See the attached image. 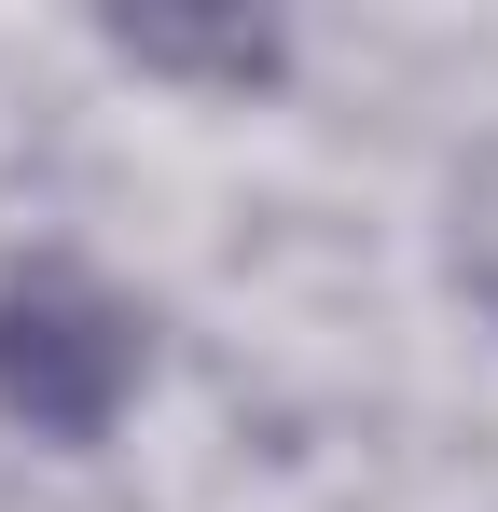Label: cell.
Wrapping results in <instances>:
<instances>
[{
  "mask_svg": "<svg viewBox=\"0 0 498 512\" xmlns=\"http://www.w3.org/2000/svg\"><path fill=\"white\" fill-rule=\"evenodd\" d=\"M139 360H153V333L111 277H83L56 250L0 277V416L28 443H97L139 402Z\"/></svg>",
  "mask_w": 498,
  "mask_h": 512,
  "instance_id": "6da1fadb",
  "label": "cell"
},
{
  "mask_svg": "<svg viewBox=\"0 0 498 512\" xmlns=\"http://www.w3.org/2000/svg\"><path fill=\"white\" fill-rule=\"evenodd\" d=\"M111 42H125V56H139V70H277V28H180V14H125V28H111Z\"/></svg>",
  "mask_w": 498,
  "mask_h": 512,
  "instance_id": "7a4b0ae2",
  "label": "cell"
}]
</instances>
